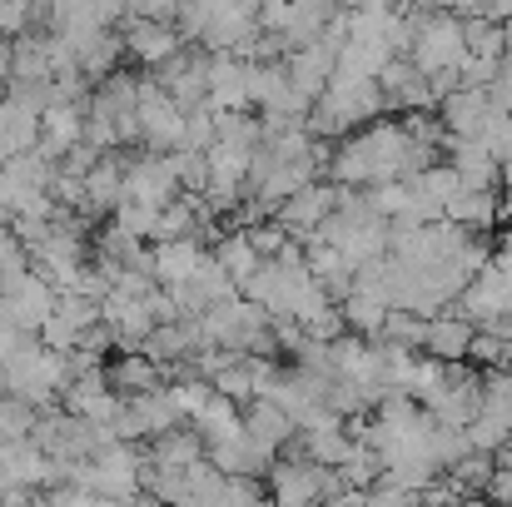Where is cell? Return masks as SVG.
Returning a JSON list of instances; mask_svg holds the SVG:
<instances>
[{"label":"cell","instance_id":"28","mask_svg":"<svg viewBox=\"0 0 512 507\" xmlns=\"http://www.w3.org/2000/svg\"><path fill=\"white\" fill-rule=\"evenodd\" d=\"M219 398H229V403H239V398H259V388H254V368H249V358H234L214 383H209Z\"/></svg>","mask_w":512,"mask_h":507},{"label":"cell","instance_id":"7","mask_svg":"<svg viewBox=\"0 0 512 507\" xmlns=\"http://www.w3.org/2000/svg\"><path fill=\"white\" fill-rule=\"evenodd\" d=\"M125 199L165 209L179 199V155H145L125 169Z\"/></svg>","mask_w":512,"mask_h":507},{"label":"cell","instance_id":"15","mask_svg":"<svg viewBox=\"0 0 512 507\" xmlns=\"http://www.w3.org/2000/svg\"><path fill=\"white\" fill-rule=\"evenodd\" d=\"M150 259H155V284H160V289H184V284L204 269L209 254H204L199 239H174V244H155Z\"/></svg>","mask_w":512,"mask_h":507},{"label":"cell","instance_id":"19","mask_svg":"<svg viewBox=\"0 0 512 507\" xmlns=\"http://www.w3.org/2000/svg\"><path fill=\"white\" fill-rule=\"evenodd\" d=\"M194 433L204 438V448H219V443H229V438H239L244 433V413H239V403H229V398H209V408L194 418Z\"/></svg>","mask_w":512,"mask_h":507},{"label":"cell","instance_id":"9","mask_svg":"<svg viewBox=\"0 0 512 507\" xmlns=\"http://www.w3.org/2000/svg\"><path fill=\"white\" fill-rule=\"evenodd\" d=\"M339 199H343V189L339 184H309V189H299L274 219L289 229V234H304V244L339 214Z\"/></svg>","mask_w":512,"mask_h":507},{"label":"cell","instance_id":"18","mask_svg":"<svg viewBox=\"0 0 512 507\" xmlns=\"http://www.w3.org/2000/svg\"><path fill=\"white\" fill-rule=\"evenodd\" d=\"M110 388L120 393V398H140V393H155L160 388V378H165V368H155L145 353H125V358H115L110 368Z\"/></svg>","mask_w":512,"mask_h":507},{"label":"cell","instance_id":"23","mask_svg":"<svg viewBox=\"0 0 512 507\" xmlns=\"http://www.w3.org/2000/svg\"><path fill=\"white\" fill-rule=\"evenodd\" d=\"M150 458H155V463H165V468L189 473L194 463H204V458H209V448H204V438H199V433H179V428H174L170 438H155Z\"/></svg>","mask_w":512,"mask_h":507},{"label":"cell","instance_id":"13","mask_svg":"<svg viewBox=\"0 0 512 507\" xmlns=\"http://www.w3.org/2000/svg\"><path fill=\"white\" fill-rule=\"evenodd\" d=\"M55 304H60V294L40 279V274H30L5 304H0V319L5 324H15L20 334H40L45 329V319L55 314Z\"/></svg>","mask_w":512,"mask_h":507},{"label":"cell","instance_id":"3","mask_svg":"<svg viewBox=\"0 0 512 507\" xmlns=\"http://www.w3.org/2000/svg\"><path fill=\"white\" fill-rule=\"evenodd\" d=\"M383 105H388V100H383L378 85H329V95H324V100L314 105V115H309V135H314V140L343 135V130L373 120Z\"/></svg>","mask_w":512,"mask_h":507},{"label":"cell","instance_id":"6","mask_svg":"<svg viewBox=\"0 0 512 507\" xmlns=\"http://www.w3.org/2000/svg\"><path fill=\"white\" fill-rule=\"evenodd\" d=\"M438 115H443L448 140H483V135L493 130V120L508 115V110H498L493 90H463V85H458V90L438 105Z\"/></svg>","mask_w":512,"mask_h":507},{"label":"cell","instance_id":"33","mask_svg":"<svg viewBox=\"0 0 512 507\" xmlns=\"http://www.w3.org/2000/svg\"><path fill=\"white\" fill-rule=\"evenodd\" d=\"M498 214H508L512 219V184H508V194H503V204H498Z\"/></svg>","mask_w":512,"mask_h":507},{"label":"cell","instance_id":"30","mask_svg":"<svg viewBox=\"0 0 512 507\" xmlns=\"http://www.w3.org/2000/svg\"><path fill=\"white\" fill-rule=\"evenodd\" d=\"M423 329H428V319H418V314H388V324H383V338L378 343H393V348H423Z\"/></svg>","mask_w":512,"mask_h":507},{"label":"cell","instance_id":"32","mask_svg":"<svg viewBox=\"0 0 512 507\" xmlns=\"http://www.w3.org/2000/svg\"><path fill=\"white\" fill-rule=\"evenodd\" d=\"M488 503H493V507H512V458H508V463H498L493 488H488Z\"/></svg>","mask_w":512,"mask_h":507},{"label":"cell","instance_id":"1","mask_svg":"<svg viewBox=\"0 0 512 507\" xmlns=\"http://www.w3.org/2000/svg\"><path fill=\"white\" fill-rule=\"evenodd\" d=\"M413 65H418V75H428V80H458L463 75V65H468V30H463V20L458 15H428L423 20V30H418V45H413Z\"/></svg>","mask_w":512,"mask_h":507},{"label":"cell","instance_id":"26","mask_svg":"<svg viewBox=\"0 0 512 507\" xmlns=\"http://www.w3.org/2000/svg\"><path fill=\"white\" fill-rule=\"evenodd\" d=\"M483 413L498 418L512 433V373L508 368H493V373L483 378Z\"/></svg>","mask_w":512,"mask_h":507},{"label":"cell","instance_id":"16","mask_svg":"<svg viewBox=\"0 0 512 507\" xmlns=\"http://www.w3.org/2000/svg\"><path fill=\"white\" fill-rule=\"evenodd\" d=\"M244 433L249 438H259L264 448H284L289 438H299V423L284 413V408H274V403H264V398H254L249 408H244Z\"/></svg>","mask_w":512,"mask_h":507},{"label":"cell","instance_id":"20","mask_svg":"<svg viewBox=\"0 0 512 507\" xmlns=\"http://www.w3.org/2000/svg\"><path fill=\"white\" fill-rule=\"evenodd\" d=\"M299 438H304V458L319 463V468H334L339 473L343 463L353 458V438L343 433V423L339 428H319V433H299Z\"/></svg>","mask_w":512,"mask_h":507},{"label":"cell","instance_id":"38","mask_svg":"<svg viewBox=\"0 0 512 507\" xmlns=\"http://www.w3.org/2000/svg\"><path fill=\"white\" fill-rule=\"evenodd\" d=\"M35 507H50V503H35Z\"/></svg>","mask_w":512,"mask_h":507},{"label":"cell","instance_id":"36","mask_svg":"<svg viewBox=\"0 0 512 507\" xmlns=\"http://www.w3.org/2000/svg\"><path fill=\"white\" fill-rule=\"evenodd\" d=\"M0 408H5V388H0Z\"/></svg>","mask_w":512,"mask_h":507},{"label":"cell","instance_id":"25","mask_svg":"<svg viewBox=\"0 0 512 507\" xmlns=\"http://www.w3.org/2000/svg\"><path fill=\"white\" fill-rule=\"evenodd\" d=\"M463 458H473V443H468V433L463 428H433V448H428V463L438 468V473H453Z\"/></svg>","mask_w":512,"mask_h":507},{"label":"cell","instance_id":"37","mask_svg":"<svg viewBox=\"0 0 512 507\" xmlns=\"http://www.w3.org/2000/svg\"><path fill=\"white\" fill-rule=\"evenodd\" d=\"M259 507H274V503H259Z\"/></svg>","mask_w":512,"mask_h":507},{"label":"cell","instance_id":"27","mask_svg":"<svg viewBox=\"0 0 512 507\" xmlns=\"http://www.w3.org/2000/svg\"><path fill=\"white\" fill-rule=\"evenodd\" d=\"M110 224H115L120 234H130V239H140V244H145V239H155L160 209H150V204H130V199H125V204L110 214Z\"/></svg>","mask_w":512,"mask_h":507},{"label":"cell","instance_id":"5","mask_svg":"<svg viewBox=\"0 0 512 507\" xmlns=\"http://www.w3.org/2000/svg\"><path fill=\"white\" fill-rule=\"evenodd\" d=\"M423 413L443 428H473L478 413H483V378H473L468 368H448V383L438 393L423 398Z\"/></svg>","mask_w":512,"mask_h":507},{"label":"cell","instance_id":"29","mask_svg":"<svg viewBox=\"0 0 512 507\" xmlns=\"http://www.w3.org/2000/svg\"><path fill=\"white\" fill-rule=\"evenodd\" d=\"M174 398V408L184 413V418H199L204 408H209V398H214V388L204 383V378H179V383H165Z\"/></svg>","mask_w":512,"mask_h":507},{"label":"cell","instance_id":"14","mask_svg":"<svg viewBox=\"0 0 512 507\" xmlns=\"http://www.w3.org/2000/svg\"><path fill=\"white\" fill-rule=\"evenodd\" d=\"M473 338H478V329H473L468 319L438 314V319H428V329H423V353H428L433 363L458 368L463 358H473Z\"/></svg>","mask_w":512,"mask_h":507},{"label":"cell","instance_id":"31","mask_svg":"<svg viewBox=\"0 0 512 507\" xmlns=\"http://www.w3.org/2000/svg\"><path fill=\"white\" fill-rule=\"evenodd\" d=\"M473 358L503 368V363H512V343H503V338H493V334H478L473 338Z\"/></svg>","mask_w":512,"mask_h":507},{"label":"cell","instance_id":"22","mask_svg":"<svg viewBox=\"0 0 512 507\" xmlns=\"http://www.w3.org/2000/svg\"><path fill=\"white\" fill-rule=\"evenodd\" d=\"M388 314H393V309H388L383 299H368V294H348V299H343V324L353 329V338H373V343H378Z\"/></svg>","mask_w":512,"mask_h":507},{"label":"cell","instance_id":"35","mask_svg":"<svg viewBox=\"0 0 512 507\" xmlns=\"http://www.w3.org/2000/svg\"><path fill=\"white\" fill-rule=\"evenodd\" d=\"M0 498H5V478H0Z\"/></svg>","mask_w":512,"mask_h":507},{"label":"cell","instance_id":"11","mask_svg":"<svg viewBox=\"0 0 512 507\" xmlns=\"http://www.w3.org/2000/svg\"><path fill=\"white\" fill-rule=\"evenodd\" d=\"M80 145H85V110H75V105H50L45 120H40V145H35V155L50 160V165H65Z\"/></svg>","mask_w":512,"mask_h":507},{"label":"cell","instance_id":"4","mask_svg":"<svg viewBox=\"0 0 512 507\" xmlns=\"http://www.w3.org/2000/svg\"><path fill=\"white\" fill-rule=\"evenodd\" d=\"M140 140L150 145V155H179L184 150V110L170 100V90L145 75L140 80Z\"/></svg>","mask_w":512,"mask_h":507},{"label":"cell","instance_id":"8","mask_svg":"<svg viewBox=\"0 0 512 507\" xmlns=\"http://www.w3.org/2000/svg\"><path fill=\"white\" fill-rule=\"evenodd\" d=\"M60 398H65V413H70V418H85V423H95V428H110V423L120 418V408H125V398L110 388V373H105V368L80 373Z\"/></svg>","mask_w":512,"mask_h":507},{"label":"cell","instance_id":"34","mask_svg":"<svg viewBox=\"0 0 512 507\" xmlns=\"http://www.w3.org/2000/svg\"><path fill=\"white\" fill-rule=\"evenodd\" d=\"M458 507H493L488 498H458Z\"/></svg>","mask_w":512,"mask_h":507},{"label":"cell","instance_id":"24","mask_svg":"<svg viewBox=\"0 0 512 507\" xmlns=\"http://www.w3.org/2000/svg\"><path fill=\"white\" fill-rule=\"evenodd\" d=\"M219 145V110L199 105L184 115V155H209Z\"/></svg>","mask_w":512,"mask_h":507},{"label":"cell","instance_id":"12","mask_svg":"<svg viewBox=\"0 0 512 507\" xmlns=\"http://www.w3.org/2000/svg\"><path fill=\"white\" fill-rule=\"evenodd\" d=\"M0 478H5L10 488H30V493L65 483L60 463H50L35 443H10V448H0Z\"/></svg>","mask_w":512,"mask_h":507},{"label":"cell","instance_id":"39","mask_svg":"<svg viewBox=\"0 0 512 507\" xmlns=\"http://www.w3.org/2000/svg\"><path fill=\"white\" fill-rule=\"evenodd\" d=\"M0 304H5V299H0Z\"/></svg>","mask_w":512,"mask_h":507},{"label":"cell","instance_id":"21","mask_svg":"<svg viewBox=\"0 0 512 507\" xmlns=\"http://www.w3.org/2000/svg\"><path fill=\"white\" fill-rule=\"evenodd\" d=\"M443 219L458 224V229H468V234L473 229H488L498 219V194H468V189H458V199H448Z\"/></svg>","mask_w":512,"mask_h":507},{"label":"cell","instance_id":"2","mask_svg":"<svg viewBox=\"0 0 512 507\" xmlns=\"http://www.w3.org/2000/svg\"><path fill=\"white\" fill-rule=\"evenodd\" d=\"M343 493V478L334 468H319V463H309V458H289V463H274V473H269V503L274 507H324L339 503Z\"/></svg>","mask_w":512,"mask_h":507},{"label":"cell","instance_id":"17","mask_svg":"<svg viewBox=\"0 0 512 507\" xmlns=\"http://www.w3.org/2000/svg\"><path fill=\"white\" fill-rule=\"evenodd\" d=\"M214 264L234 279V289L239 284H249L254 274H259V264H269V259H259V249L249 244V229H234V234H224L219 244H214Z\"/></svg>","mask_w":512,"mask_h":507},{"label":"cell","instance_id":"10","mask_svg":"<svg viewBox=\"0 0 512 507\" xmlns=\"http://www.w3.org/2000/svg\"><path fill=\"white\" fill-rule=\"evenodd\" d=\"M125 30H120V40H125V50L140 60V65H150V70H165L174 55L184 50L179 40V30L174 25H155V20H145V15H135V10H125V20H120Z\"/></svg>","mask_w":512,"mask_h":507}]
</instances>
